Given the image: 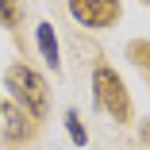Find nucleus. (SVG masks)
Listing matches in <instances>:
<instances>
[{"label":"nucleus","mask_w":150,"mask_h":150,"mask_svg":"<svg viewBox=\"0 0 150 150\" xmlns=\"http://www.w3.org/2000/svg\"><path fill=\"white\" fill-rule=\"evenodd\" d=\"M4 85H8V93H12L16 108H23L27 115H35V119L46 115V81H42L31 66L16 62V66L4 73Z\"/></svg>","instance_id":"nucleus-1"},{"label":"nucleus","mask_w":150,"mask_h":150,"mask_svg":"<svg viewBox=\"0 0 150 150\" xmlns=\"http://www.w3.org/2000/svg\"><path fill=\"white\" fill-rule=\"evenodd\" d=\"M93 93H96V108L108 112L115 123L131 119V96H127V88H123V77H119L112 66H96V73H93Z\"/></svg>","instance_id":"nucleus-2"},{"label":"nucleus","mask_w":150,"mask_h":150,"mask_svg":"<svg viewBox=\"0 0 150 150\" xmlns=\"http://www.w3.org/2000/svg\"><path fill=\"white\" fill-rule=\"evenodd\" d=\"M69 16L81 27H112L119 19V0H69Z\"/></svg>","instance_id":"nucleus-3"},{"label":"nucleus","mask_w":150,"mask_h":150,"mask_svg":"<svg viewBox=\"0 0 150 150\" xmlns=\"http://www.w3.org/2000/svg\"><path fill=\"white\" fill-rule=\"evenodd\" d=\"M0 112H4V139H8V142H23L27 135H31V119H27L23 108L0 104Z\"/></svg>","instance_id":"nucleus-4"},{"label":"nucleus","mask_w":150,"mask_h":150,"mask_svg":"<svg viewBox=\"0 0 150 150\" xmlns=\"http://www.w3.org/2000/svg\"><path fill=\"white\" fill-rule=\"evenodd\" d=\"M35 39H39V50H42V58H46V66L58 69V39H54V27H50V23H39V27H35Z\"/></svg>","instance_id":"nucleus-5"},{"label":"nucleus","mask_w":150,"mask_h":150,"mask_svg":"<svg viewBox=\"0 0 150 150\" xmlns=\"http://www.w3.org/2000/svg\"><path fill=\"white\" fill-rule=\"evenodd\" d=\"M66 131H69L73 146H85V142H88V131H85V123H81V115H77L73 108L66 112Z\"/></svg>","instance_id":"nucleus-6"},{"label":"nucleus","mask_w":150,"mask_h":150,"mask_svg":"<svg viewBox=\"0 0 150 150\" xmlns=\"http://www.w3.org/2000/svg\"><path fill=\"white\" fill-rule=\"evenodd\" d=\"M19 23V0H0V27Z\"/></svg>","instance_id":"nucleus-7"},{"label":"nucleus","mask_w":150,"mask_h":150,"mask_svg":"<svg viewBox=\"0 0 150 150\" xmlns=\"http://www.w3.org/2000/svg\"><path fill=\"white\" fill-rule=\"evenodd\" d=\"M142 139H150V127H142Z\"/></svg>","instance_id":"nucleus-8"},{"label":"nucleus","mask_w":150,"mask_h":150,"mask_svg":"<svg viewBox=\"0 0 150 150\" xmlns=\"http://www.w3.org/2000/svg\"><path fill=\"white\" fill-rule=\"evenodd\" d=\"M146 4H150V0H146Z\"/></svg>","instance_id":"nucleus-9"}]
</instances>
